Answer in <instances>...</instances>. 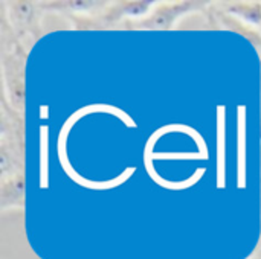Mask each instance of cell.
I'll return each mask as SVG.
<instances>
[{
    "instance_id": "obj_7",
    "label": "cell",
    "mask_w": 261,
    "mask_h": 259,
    "mask_svg": "<svg viewBox=\"0 0 261 259\" xmlns=\"http://www.w3.org/2000/svg\"><path fill=\"white\" fill-rule=\"evenodd\" d=\"M251 259H261V256H260V255H255L254 258H251Z\"/></svg>"
},
{
    "instance_id": "obj_6",
    "label": "cell",
    "mask_w": 261,
    "mask_h": 259,
    "mask_svg": "<svg viewBox=\"0 0 261 259\" xmlns=\"http://www.w3.org/2000/svg\"><path fill=\"white\" fill-rule=\"evenodd\" d=\"M57 6H64V9L70 11V12H80V14H84V12H90V11H95L98 9L99 6L106 5L104 2H93V0H76V2H57L55 3Z\"/></svg>"
},
{
    "instance_id": "obj_4",
    "label": "cell",
    "mask_w": 261,
    "mask_h": 259,
    "mask_svg": "<svg viewBox=\"0 0 261 259\" xmlns=\"http://www.w3.org/2000/svg\"><path fill=\"white\" fill-rule=\"evenodd\" d=\"M158 5V2L153 0H142V2H122L118 3L119 8H115V14L121 18V17H127L130 20H141L144 17H147L153 8Z\"/></svg>"
},
{
    "instance_id": "obj_1",
    "label": "cell",
    "mask_w": 261,
    "mask_h": 259,
    "mask_svg": "<svg viewBox=\"0 0 261 259\" xmlns=\"http://www.w3.org/2000/svg\"><path fill=\"white\" fill-rule=\"evenodd\" d=\"M206 2H165V3H158L153 11L141 18V20H133V27L135 29H142V31H170L176 26L180 17L202 9L206 6Z\"/></svg>"
},
{
    "instance_id": "obj_5",
    "label": "cell",
    "mask_w": 261,
    "mask_h": 259,
    "mask_svg": "<svg viewBox=\"0 0 261 259\" xmlns=\"http://www.w3.org/2000/svg\"><path fill=\"white\" fill-rule=\"evenodd\" d=\"M11 21L20 27H28L32 24L35 14V3L32 2H11L9 3Z\"/></svg>"
},
{
    "instance_id": "obj_3",
    "label": "cell",
    "mask_w": 261,
    "mask_h": 259,
    "mask_svg": "<svg viewBox=\"0 0 261 259\" xmlns=\"http://www.w3.org/2000/svg\"><path fill=\"white\" fill-rule=\"evenodd\" d=\"M225 11L229 14V17L237 18V21H243L246 24L260 26L261 24V3L257 2H236L229 3Z\"/></svg>"
},
{
    "instance_id": "obj_2",
    "label": "cell",
    "mask_w": 261,
    "mask_h": 259,
    "mask_svg": "<svg viewBox=\"0 0 261 259\" xmlns=\"http://www.w3.org/2000/svg\"><path fill=\"white\" fill-rule=\"evenodd\" d=\"M26 202V177L23 172L12 174L2 179L0 186V209L5 212L8 209L24 208Z\"/></svg>"
}]
</instances>
